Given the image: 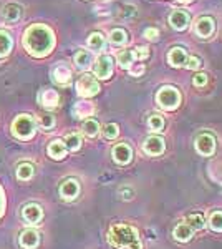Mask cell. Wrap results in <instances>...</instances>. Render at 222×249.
Here are the masks:
<instances>
[{"label":"cell","instance_id":"1","mask_svg":"<svg viewBox=\"0 0 222 249\" xmlns=\"http://www.w3.org/2000/svg\"><path fill=\"white\" fill-rule=\"evenodd\" d=\"M23 47L32 57H47L55 47V34L51 29L42 23L28 27L25 35H23Z\"/></svg>","mask_w":222,"mask_h":249},{"label":"cell","instance_id":"2","mask_svg":"<svg viewBox=\"0 0 222 249\" xmlns=\"http://www.w3.org/2000/svg\"><path fill=\"white\" fill-rule=\"evenodd\" d=\"M108 243L118 249H143L138 230L130 224H115L108 231Z\"/></svg>","mask_w":222,"mask_h":249},{"label":"cell","instance_id":"3","mask_svg":"<svg viewBox=\"0 0 222 249\" xmlns=\"http://www.w3.org/2000/svg\"><path fill=\"white\" fill-rule=\"evenodd\" d=\"M35 131H37V126H35V120L32 118V115H18L12 123V133L22 142L34 138Z\"/></svg>","mask_w":222,"mask_h":249},{"label":"cell","instance_id":"4","mask_svg":"<svg viewBox=\"0 0 222 249\" xmlns=\"http://www.w3.org/2000/svg\"><path fill=\"white\" fill-rule=\"evenodd\" d=\"M156 102L159 103L161 108H164V110H168V111H172L181 105V93L174 87H163L157 91Z\"/></svg>","mask_w":222,"mask_h":249},{"label":"cell","instance_id":"5","mask_svg":"<svg viewBox=\"0 0 222 249\" xmlns=\"http://www.w3.org/2000/svg\"><path fill=\"white\" fill-rule=\"evenodd\" d=\"M100 90H102V88H100L98 80L90 73L82 75V77L78 78V82H76V93L80 96H83V98H91V96L98 95Z\"/></svg>","mask_w":222,"mask_h":249},{"label":"cell","instance_id":"6","mask_svg":"<svg viewBox=\"0 0 222 249\" xmlns=\"http://www.w3.org/2000/svg\"><path fill=\"white\" fill-rule=\"evenodd\" d=\"M93 73H95V77L102 80L110 78L113 73V58L108 57V55H100L96 58L95 65H93Z\"/></svg>","mask_w":222,"mask_h":249},{"label":"cell","instance_id":"7","mask_svg":"<svg viewBox=\"0 0 222 249\" xmlns=\"http://www.w3.org/2000/svg\"><path fill=\"white\" fill-rule=\"evenodd\" d=\"M196 150L203 156H212L216 151V138L209 133H203L196 140Z\"/></svg>","mask_w":222,"mask_h":249},{"label":"cell","instance_id":"8","mask_svg":"<svg viewBox=\"0 0 222 249\" xmlns=\"http://www.w3.org/2000/svg\"><path fill=\"white\" fill-rule=\"evenodd\" d=\"M22 218H23V221H25L27 224L35 226V224H40V221H42L43 210L35 203L27 204V206H23V210H22Z\"/></svg>","mask_w":222,"mask_h":249},{"label":"cell","instance_id":"9","mask_svg":"<svg viewBox=\"0 0 222 249\" xmlns=\"http://www.w3.org/2000/svg\"><path fill=\"white\" fill-rule=\"evenodd\" d=\"M143 150H144V153L151 155V156L163 155L164 150H166V143H164V140L159 138V136H149V138L144 140Z\"/></svg>","mask_w":222,"mask_h":249},{"label":"cell","instance_id":"10","mask_svg":"<svg viewBox=\"0 0 222 249\" xmlns=\"http://www.w3.org/2000/svg\"><path fill=\"white\" fill-rule=\"evenodd\" d=\"M60 196H62L65 201H71V199H75L76 196H78L80 193V184L76 179L70 178V179H65L62 184H60Z\"/></svg>","mask_w":222,"mask_h":249},{"label":"cell","instance_id":"11","mask_svg":"<svg viewBox=\"0 0 222 249\" xmlns=\"http://www.w3.org/2000/svg\"><path fill=\"white\" fill-rule=\"evenodd\" d=\"M113 160L118 164H128L133 160V150L130 144L126 143H120L113 148Z\"/></svg>","mask_w":222,"mask_h":249},{"label":"cell","instance_id":"12","mask_svg":"<svg viewBox=\"0 0 222 249\" xmlns=\"http://www.w3.org/2000/svg\"><path fill=\"white\" fill-rule=\"evenodd\" d=\"M18 244L23 249H35L40 244V234L35 230H25L20 232Z\"/></svg>","mask_w":222,"mask_h":249},{"label":"cell","instance_id":"13","mask_svg":"<svg viewBox=\"0 0 222 249\" xmlns=\"http://www.w3.org/2000/svg\"><path fill=\"white\" fill-rule=\"evenodd\" d=\"M189 20H191V17L186 10H174L169 15V23L174 30H184L188 27Z\"/></svg>","mask_w":222,"mask_h":249},{"label":"cell","instance_id":"14","mask_svg":"<svg viewBox=\"0 0 222 249\" xmlns=\"http://www.w3.org/2000/svg\"><path fill=\"white\" fill-rule=\"evenodd\" d=\"M53 80L62 87L68 85L71 80V70L65 65V63H58V65L53 68Z\"/></svg>","mask_w":222,"mask_h":249},{"label":"cell","instance_id":"15","mask_svg":"<svg viewBox=\"0 0 222 249\" xmlns=\"http://www.w3.org/2000/svg\"><path fill=\"white\" fill-rule=\"evenodd\" d=\"M214 20L211 17H201L196 23V34L203 38H207L212 35L214 32Z\"/></svg>","mask_w":222,"mask_h":249},{"label":"cell","instance_id":"16","mask_svg":"<svg viewBox=\"0 0 222 249\" xmlns=\"http://www.w3.org/2000/svg\"><path fill=\"white\" fill-rule=\"evenodd\" d=\"M2 17L9 23L18 22L20 17H22V7H20L18 3H7L2 10Z\"/></svg>","mask_w":222,"mask_h":249},{"label":"cell","instance_id":"17","mask_svg":"<svg viewBox=\"0 0 222 249\" xmlns=\"http://www.w3.org/2000/svg\"><path fill=\"white\" fill-rule=\"evenodd\" d=\"M168 62H169V65L174 67V68L184 67L186 62H188V55H186L184 48H181V47L172 48V50L169 52V55H168Z\"/></svg>","mask_w":222,"mask_h":249},{"label":"cell","instance_id":"18","mask_svg":"<svg viewBox=\"0 0 222 249\" xmlns=\"http://www.w3.org/2000/svg\"><path fill=\"white\" fill-rule=\"evenodd\" d=\"M47 153L51 160H63L67 156V146L62 140H53L47 148Z\"/></svg>","mask_w":222,"mask_h":249},{"label":"cell","instance_id":"19","mask_svg":"<svg viewBox=\"0 0 222 249\" xmlns=\"http://www.w3.org/2000/svg\"><path fill=\"white\" fill-rule=\"evenodd\" d=\"M172 236H174L176 241L186 243V241L192 239V236H194V230H192V228L189 226L188 223H181V224H177V226L174 228V231H172Z\"/></svg>","mask_w":222,"mask_h":249},{"label":"cell","instance_id":"20","mask_svg":"<svg viewBox=\"0 0 222 249\" xmlns=\"http://www.w3.org/2000/svg\"><path fill=\"white\" fill-rule=\"evenodd\" d=\"M38 100L45 108H55L56 105H58V102H60V96H58V93H56L55 90L47 88V90H43L42 93H40Z\"/></svg>","mask_w":222,"mask_h":249},{"label":"cell","instance_id":"21","mask_svg":"<svg viewBox=\"0 0 222 249\" xmlns=\"http://www.w3.org/2000/svg\"><path fill=\"white\" fill-rule=\"evenodd\" d=\"M93 111H95V107L90 102H78L73 107V115L75 118H86V116H91Z\"/></svg>","mask_w":222,"mask_h":249},{"label":"cell","instance_id":"22","mask_svg":"<svg viewBox=\"0 0 222 249\" xmlns=\"http://www.w3.org/2000/svg\"><path fill=\"white\" fill-rule=\"evenodd\" d=\"M12 48H14V40H12L10 34H7L5 30H0V58L7 57Z\"/></svg>","mask_w":222,"mask_h":249},{"label":"cell","instance_id":"23","mask_svg":"<svg viewBox=\"0 0 222 249\" xmlns=\"http://www.w3.org/2000/svg\"><path fill=\"white\" fill-rule=\"evenodd\" d=\"M34 173H35V168L32 163H20L17 166V178L20 181H28V179H32Z\"/></svg>","mask_w":222,"mask_h":249},{"label":"cell","instance_id":"24","mask_svg":"<svg viewBox=\"0 0 222 249\" xmlns=\"http://www.w3.org/2000/svg\"><path fill=\"white\" fill-rule=\"evenodd\" d=\"M75 65L80 68V70H86L88 67L91 65V53L88 50H80L76 52L75 55Z\"/></svg>","mask_w":222,"mask_h":249},{"label":"cell","instance_id":"25","mask_svg":"<svg viewBox=\"0 0 222 249\" xmlns=\"http://www.w3.org/2000/svg\"><path fill=\"white\" fill-rule=\"evenodd\" d=\"M118 63L121 68H126V70H130L133 67V63H135V55H133V50H123L118 53Z\"/></svg>","mask_w":222,"mask_h":249},{"label":"cell","instance_id":"26","mask_svg":"<svg viewBox=\"0 0 222 249\" xmlns=\"http://www.w3.org/2000/svg\"><path fill=\"white\" fill-rule=\"evenodd\" d=\"M88 47H90L91 50H96V52L103 50L104 48V37L100 34V32H93L90 37H88Z\"/></svg>","mask_w":222,"mask_h":249},{"label":"cell","instance_id":"27","mask_svg":"<svg viewBox=\"0 0 222 249\" xmlns=\"http://www.w3.org/2000/svg\"><path fill=\"white\" fill-rule=\"evenodd\" d=\"M63 143H65L67 150L78 151L80 148H82V136L76 135V133H70V135L65 136V142H63Z\"/></svg>","mask_w":222,"mask_h":249},{"label":"cell","instance_id":"28","mask_svg":"<svg viewBox=\"0 0 222 249\" xmlns=\"http://www.w3.org/2000/svg\"><path fill=\"white\" fill-rule=\"evenodd\" d=\"M82 130H83V133L86 135V136H90V138H95L96 135L100 133V124L96 120H86V122L83 123V126H82Z\"/></svg>","mask_w":222,"mask_h":249},{"label":"cell","instance_id":"29","mask_svg":"<svg viewBox=\"0 0 222 249\" xmlns=\"http://www.w3.org/2000/svg\"><path fill=\"white\" fill-rule=\"evenodd\" d=\"M110 42L113 45H126L128 43V34L121 29H115L110 34Z\"/></svg>","mask_w":222,"mask_h":249},{"label":"cell","instance_id":"30","mask_svg":"<svg viewBox=\"0 0 222 249\" xmlns=\"http://www.w3.org/2000/svg\"><path fill=\"white\" fill-rule=\"evenodd\" d=\"M188 224L192 228V230H204L205 219H204V216H203V214H199V213H194V214H189Z\"/></svg>","mask_w":222,"mask_h":249},{"label":"cell","instance_id":"31","mask_svg":"<svg viewBox=\"0 0 222 249\" xmlns=\"http://www.w3.org/2000/svg\"><path fill=\"white\" fill-rule=\"evenodd\" d=\"M38 124H40V128H42L43 131H50L51 128L55 126V118H53V115H50V113H42V115H40V118H38Z\"/></svg>","mask_w":222,"mask_h":249},{"label":"cell","instance_id":"32","mask_svg":"<svg viewBox=\"0 0 222 249\" xmlns=\"http://www.w3.org/2000/svg\"><path fill=\"white\" fill-rule=\"evenodd\" d=\"M148 126H149V130H151V131L159 133V131L164 130V120L161 118V116H157V115H153V116H149V120H148Z\"/></svg>","mask_w":222,"mask_h":249},{"label":"cell","instance_id":"33","mask_svg":"<svg viewBox=\"0 0 222 249\" xmlns=\"http://www.w3.org/2000/svg\"><path fill=\"white\" fill-rule=\"evenodd\" d=\"M209 226H211L212 231L222 232V211L212 213L211 219H209Z\"/></svg>","mask_w":222,"mask_h":249},{"label":"cell","instance_id":"34","mask_svg":"<svg viewBox=\"0 0 222 249\" xmlns=\"http://www.w3.org/2000/svg\"><path fill=\"white\" fill-rule=\"evenodd\" d=\"M120 133V126L116 123H108L106 126L103 128V135L106 140H115Z\"/></svg>","mask_w":222,"mask_h":249},{"label":"cell","instance_id":"35","mask_svg":"<svg viewBox=\"0 0 222 249\" xmlns=\"http://www.w3.org/2000/svg\"><path fill=\"white\" fill-rule=\"evenodd\" d=\"M133 55H135V60H146L149 57V50L148 47H138L133 50Z\"/></svg>","mask_w":222,"mask_h":249},{"label":"cell","instance_id":"36","mask_svg":"<svg viewBox=\"0 0 222 249\" xmlns=\"http://www.w3.org/2000/svg\"><path fill=\"white\" fill-rule=\"evenodd\" d=\"M186 67H188L189 70H197V68H201V60L197 57H189L188 62H186Z\"/></svg>","mask_w":222,"mask_h":249},{"label":"cell","instance_id":"37","mask_svg":"<svg viewBox=\"0 0 222 249\" xmlns=\"http://www.w3.org/2000/svg\"><path fill=\"white\" fill-rule=\"evenodd\" d=\"M192 83H194V87H204L205 83H207V75L205 73H197L194 80H192Z\"/></svg>","mask_w":222,"mask_h":249},{"label":"cell","instance_id":"38","mask_svg":"<svg viewBox=\"0 0 222 249\" xmlns=\"http://www.w3.org/2000/svg\"><path fill=\"white\" fill-rule=\"evenodd\" d=\"M143 73H144V65H143V63H138V65H135V67L130 68V75H131V77H141Z\"/></svg>","mask_w":222,"mask_h":249},{"label":"cell","instance_id":"39","mask_svg":"<svg viewBox=\"0 0 222 249\" xmlns=\"http://www.w3.org/2000/svg\"><path fill=\"white\" fill-rule=\"evenodd\" d=\"M144 37L151 40V42H156L157 37H159V32H157V29H146L144 30Z\"/></svg>","mask_w":222,"mask_h":249},{"label":"cell","instance_id":"40","mask_svg":"<svg viewBox=\"0 0 222 249\" xmlns=\"http://www.w3.org/2000/svg\"><path fill=\"white\" fill-rule=\"evenodd\" d=\"M3 211H5V195H3V190L0 186V218L3 216Z\"/></svg>","mask_w":222,"mask_h":249},{"label":"cell","instance_id":"41","mask_svg":"<svg viewBox=\"0 0 222 249\" xmlns=\"http://www.w3.org/2000/svg\"><path fill=\"white\" fill-rule=\"evenodd\" d=\"M121 14H123L124 17H126V15H133V14H135V7H133V5H124Z\"/></svg>","mask_w":222,"mask_h":249},{"label":"cell","instance_id":"42","mask_svg":"<svg viewBox=\"0 0 222 249\" xmlns=\"http://www.w3.org/2000/svg\"><path fill=\"white\" fill-rule=\"evenodd\" d=\"M121 195H126V196H124V199H131L133 198V191L128 190V188H126V190H121Z\"/></svg>","mask_w":222,"mask_h":249},{"label":"cell","instance_id":"43","mask_svg":"<svg viewBox=\"0 0 222 249\" xmlns=\"http://www.w3.org/2000/svg\"><path fill=\"white\" fill-rule=\"evenodd\" d=\"M179 2H183V3H189V2H192V0H179Z\"/></svg>","mask_w":222,"mask_h":249}]
</instances>
